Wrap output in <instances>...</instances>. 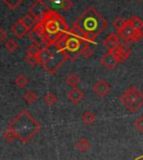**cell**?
<instances>
[{
    "label": "cell",
    "instance_id": "obj_1",
    "mask_svg": "<svg viewBox=\"0 0 143 160\" xmlns=\"http://www.w3.org/2000/svg\"><path fill=\"white\" fill-rule=\"evenodd\" d=\"M7 128L12 131L21 143L26 144L39 132L42 126L27 110H21Z\"/></svg>",
    "mask_w": 143,
    "mask_h": 160
},
{
    "label": "cell",
    "instance_id": "obj_2",
    "mask_svg": "<svg viewBox=\"0 0 143 160\" xmlns=\"http://www.w3.org/2000/svg\"><path fill=\"white\" fill-rule=\"evenodd\" d=\"M83 29L93 38L97 37L109 27V22L95 8L88 7L76 20Z\"/></svg>",
    "mask_w": 143,
    "mask_h": 160
},
{
    "label": "cell",
    "instance_id": "obj_3",
    "mask_svg": "<svg viewBox=\"0 0 143 160\" xmlns=\"http://www.w3.org/2000/svg\"><path fill=\"white\" fill-rule=\"evenodd\" d=\"M45 30L53 39L55 36L59 34H67L69 30V27L65 19L59 15L56 10H52L46 15V17L42 20Z\"/></svg>",
    "mask_w": 143,
    "mask_h": 160
},
{
    "label": "cell",
    "instance_id": "obj_4",
    "mask_svg": "<svg viewBox=\"0 0 143 160\" xmlns=\"http://www.w3.org/2000/svg\"><path fill=\"white\" fill-rule=\"evenodd\" d=\"M120 101L131 113H135L143 107V93L132 85L123 92Z\"/></svg>",
    "mask_w": 143,
    "mask_h": 160
},
{
    "label": "cell",
    "instance_id": "obj_5",
    "mask_svg": "<svg viewBox=\"0 0 143 160\" xmlns=\"http://www.w3.org/2000/svg\"><path fill=\"white\" fill-rule=\"evenodd\" d=\"M28 38L32 42V44H36V45L39 46H45L46 44H48L52 40V37L46 32L45 27L42 22H38L37 24L32 27V29L28 32Z\"/></svg>",
    "mask_w": 143,
    "mask_h": 160
},
{
    "label": "cell",
    "instance_id": "obj_6",
    "mask_svg": "<svg viewBox=\"0 0 143 160\" xmlns=\"http://www.w3.org/2000/svg\"><path fill=\"white\" fill-rule=\"evenodd\" d=\"M68 59H71V58H69V55L67 52L57 51L54 54V56L52 57L46 64L42 65V68H45L46 72L49 73V74H55L56 71H57L65 62L68 61Z\"/></svg>",
    "mask_w": 143,
    "mask_h": 160
},
{
    "label": "cell",
    "instance_id": "obj_7",
    "mask_svg": "<svg viewBox=\"0 0 143 160\" xmlns=\"http://www.w3.org/2000/svg\"><path fill=\"white\" fill-rule=\"evenodd\" d=\"M84 43L83 40H81L80 38H77L76 36H73L72 34L66 35V39H65V49L64 51L67 52L69 55V58L72 61L77 58V56H80L81 54V45Z\"/></svg>",
    "mask_w": 143,
    "mask_h": 160
},
{
    "label": "cell",
    "instance_id": "obj_8",
    "mask_svg": "<svg viewBox=\"0 0 143 160\" xmlns=\"http://www.w3.org/2000/svg\"><path fill=\"white\" fill-rule=\"evenodd\" d=\"M49 11H51L49 7H48L42 0H36V1L30 6L28 13H30L38 22H42Z\"/></svg>",
    "mask_w": 143,
    "mask_h": 160
},
{
    "label": "cell",
    "instance_id": "obj_9",
    "mask_svg": "<svg viewBox=\"0 0 143 160\" xmlns=\"http://www.w3.org/2000/svg\"><path fill=\"white\" fill-rule=\"evenodd\" d=\"M68 32L73 35V36H76L77 38H80V39L83 40L84 43H87V44L95 43V38H93L92 36H90V35L81 27V25L77 22H74L73 24H72V26L69 27Z\"/></svg>",
    "mask_w": 143,
    "mask_h": 160
},
{
    "label": "cell",
    "instance_id": "obj_10",
    "mask_svg": "<svg viewBox=\"0 0 143 160\" xmlns=\"http://www.w3.org/2000/svg\"><path fill=\"white\" fill-rule=\"evenodd\" d=\"M111 52L114 54V56H115V58L117 59L119 63H123V62L127 61L131 56V49H130V47L127 46L126 43L120 44L115 49H113V51H111Z\"/></svg>",
    "mask_w": 143,
    "mask_h": 160
},
{
    "label": "cell",
    "instance_id": "obj_11",
    "mask_svg": "<svg viewBox=\"0 0 143 160\" xmlns=\"http://www.w3.org/2000/svg\"><path fill=\"white\" fill-rule=\"evenodd\" d=\"M93 92L98 96V98H105L107 94L111 92V85L106 82L105 80L101 78L93 85Z\"/></svg>",
    "mask_w": 143,
    "mask_h": 160
},
{
    "label": "cell",
    "instance_id": "obj_12",
    "mask_svg": "<svg viewBox=\"0 0 143 160\" xmlns=\"http://www.w3.org/2000/svg\"><path fill=\"white\" fill-rule=\"evenodd\" d=\"M135 30L136 29L133 27V25L130 22V20H127L126 24H125V26L123 27L121 30L117 32V35H119V37L121 38L124 43L129 44V43H131V39H132V36L135 32Z\"/></svg>",
    "mask_w": 143,
    "mask_h": 160
},
{
    "label": "cell",
    "instance_id": "obj_13",
    "mask_svg": "<svg viewBox=\"0 0 143 160\" xmlns=\"http://www.w3.org/2000/svg\"><path fill=\"white\" fill-rule=\"evenodd\" d=\"M10 30L17 38H24L26 35H28L30 29L24 24V22H22L21 19H19V20H17V22L11 26Z\"/></svg>",
    "mask_w": 143,
    "mask_h": 160
},
{
    "label": "cell",
    "instance_id": "obj_14",
    "mask_svg": "<svg viewBox=\"0 0 143 160\" xmlns=\"http://www.w3.org/2000/svg\"><path fill=\"white\" fill-rule=\"evenodd\" d=\"M101 63H102V65H103V66L105 67V68L110 69V71L114 69V68H115V66H116V65L119 64L117 59L115 58L114 54L112 53L111 51H107V53L104 54L103 56H102Z\"/></svg>",
    "mask_w": 143,
    "mask_h": 160
},
{
    "label": "cell",
    "instance_id": "obj_15",
    "mask_svg": "<svg viewBox=\"0 0 143 160\" xmlns=\"http://www.w3.org/2000/svg\"><path fill=\"white\" fill-rule=\"evenodd\" d=\"M121 43H120V39H119V35L114 34V32L109 34L103 40V45L107 51H113Z\"/></svg>",
    "mask_w": 143,
    "mask_h": 160
},
{
    "label": "cell",
    "instance_id": "obj_16",
    "mask_svg": "<svg viewBox=\"0 0 143 160\" xmlns=\"http://www.w3.org/2000/svg\"><path fill=\"white\" fill-rule=\"evenodd\" d=\"M67 99L69 100V102L77 105V104H80L83 101V99H84V92L77 88H71V90L67 93Z\"/></svg>",
    "mask_w": 143,
    "mask_h": 160
},
{
    "label": "cell",
    "instance_id": "obj_17",
    "mask_svg": "<svg viewBox=\"0 0 143 160\" xmlns=\"http://www.w3.org/2000/svg\"><path fill=\"white\" fill-rule=\"evenodd\" d=\"M82 121L86 126H93L96 121V115L92 111H85L82 114Z\"/></svg>",
    "mask_w": 143,
    "mask_h": 160
},
{
    "label": "cell",
    "instance_id": "obj_18",
    "mask_svg": "<svg viewBox=\"0 0 143 160\" xmlns=\"http://www.w3.org/2000/svg\"><path fill=\"white\" fill-rule=\"evenodd\" d=\"M65 82H66L67 85L71 86V88H76V86L80 84L81 78L76 74V73H71V74H68L66 76Z\"/></svg>",
    "mask_w": 143,
    "mask_h": 160
},
{
    "label": "cell",
    "instance_id": "obj_19",
    "mask_svg": "<svg viewBox=\"0 0 143 160\" xmlns=\"http://www.w3.org/2000/svg\"><path fill=\"white\" fill-rule=\"evenodd\" d=\"M38 99V94L36 93L35 91H32V90H28L27 92H25L24 94V100L26 103L28 104H32L35 103V102L37 101Z\"/></svg>",
    "mask_w": 143,
    "mask_h": 160
},
{
    "label": "cell",
    "instance_id": "obj_20",
    "mask_svg": "<svg viewBox=\"0 0 143 160\" xmlns=\"http://www.w3.org/2000/svg\"><path fill=\"white\" fill-rule=\"evenodd\" d=\"M76 148L80 151H82V152H86L88 149L91 148V142L88 141L87 139L86 138H81L78 141H77V143H76Z\"/></svg>",
    "mask_w": 143,
    "mask_h": 160
},
{
    "label": "cell",
    "instance_id": "obj_21",
    "mask_svg": "<svg viewBox=\"0 0 143 160\" xmlns=\"http://www.w3.org/2000/svg\"><path fill=\"white\" fill-rule=\"evenodd\" d=\"M5 47L6 49L8 52H10V53H15V52L18 49V43H17L15 39H11V38H8V39L6 40L5 43Z\"/></svg>",
    "mask_w": 143,
    "mask_h": 160
},
{
    "label": "cell",
    "instance_id": "obj_22",
    "mask_svg": "<svg viewBox=\"0 0 143 160\" xmlns=\"http://www.w3.org/2000/svg\"><path fill=\"white\" fill-rule=\"evenodd\" d=\"M129 20H130V22L133 25V27H134L135 29L140 30V32H143V20L140 18V17L132 16Z\"/></svg>",
    "mask_w": 143,
    "mask_h": 160
},
{
    "label": "cell",
    "instance_id": "obj_23",
    "mask_svg": "<svg viewBox=\"0 0 143 160\" xmlns=\"http://www.w3.org/2000/svg\"><path fill=\"white\" fill-rule=\"evenodd\" d=\"M21 20L24 22V24L26 25V26L28 27L29 29H32V27L37 24V20H36V19H35L34 17L30 15V13H27V15H25V16L21 18Z\"/></svg>",
    "mask_w": 143,
    "mask_h": 160
},
{
    "label": "cell",
    "instance_id": "obj_24",
    "mask_svg": "<svg viewBox=\"0 0 143 160\" xmlns=\"http://www.w3.org/2000/svg\"><path fill=\"white\" fill-rule=\"evenodd\" d=\"M80 54L82 56L86 57V58H90V57H92L93 55H94V51H93V48L90 46V44L85 43V45L83 46L82 49H81Z\"/></svg>",
    "mask_w": 143,
    "mask_h": 160
},
{
    "label": "cell",
    "instance_id": "obj_25",
    "mask_svg": "<svg viewBox=\"0 0 143 160\" xmlns=\"http://www.w3.org/2000/svg\"><path fill=\"white\" fill-rule=\"evenodd\" d=\"M25 61L27 64H29L30 66H36V65L40 64L39 63V57L38 55H32V54H26L25 56Z\"/></svg>",
    "mask_w": 143,
    "mask_h": 160
},
{
    "label": "cell",
    "instance_id": "obj_26",
    "mask_svg": "<svg viewBox=\"0 0 143 160\" xmlns=\"http://www.w3.org/2000/svg\"><path fill=\"white\" fill-rule=\"evenodd\" d=\"M15 83H16V85L20 88H24L27 86L28 84V78L25 76L24 74H19L16 78H15Z\"/></svg>",
    "mask_w": 143,
    "mask_h": 160
},
{
    "label": "cell",
    "instance_id": "obj_27",
    "mask_svg": "<svg viewBox=\"0 0 143 160\" xmlns=\"http://www.w3.org/2000/svg\"><path fill=\"white\" fill-rule=\"evenodd\" d=\"M57 101H58V99H57V95H56L55 93H48L47 95L44 98V102H45L47 105H51V107H53V105H55L56 103H57Z\"/></svg>",
    "mask_w": 143,
    "mask_h": 160
},
{
    "label": "cell",
    "instance_id": "obj_28",
    "mask_svg": "<svg viewBox=\"0 0 143 160\" xmlns=\"http://www.w3.org/2000/svg\"><path fill=\"white\" fill-rule=\"evenodd\" d=\"M126 22L127 20H125V19L122 18V17H116V18L113 20V27L116 29V32H119V30H121L123 27L125 26Z\"/></svg>",
    "mask_w": 143,
    "mask_h": 160
},
{
    "label": "cell",
    "instance_id": "obj_29",
    "mask_svg": "<svg viewBox=\"0 0 143 160\" xmlns=\"http://www.w3.org/2000/svg\"><path fill=\"white\" fill-rule=\"evenodd\" d=\"M24 0H3V2L6 3V6L8 7L10 10H15L16 8H18L19 6L22 3Z\"/></svg>",
    "mask_w": 143,
    "mask_h": 160
},
{
    "label": "cell",
    "instance_id": "obj_30",
    "mask_svg": "<svg viewBox=\"0 0 143 160\" xmlns=\"http://www.w3.org/2000/svg\"><path fill=\"white\" fill-rule=\"evenodd\" d=\"M3 139H5L6 141L8 142V143H10V142H12L13 140H16V136H15V133H13L12 131L10 130V129H6V131L3 132Z\"/></svg>",
    "mask_w": 143,
    "mask_h": 160
},
{
    "label": "cell",
    "instance_id": "obj_31",
    "mask_svg": "<svg viewBox=\"0 0 143 160\" xmlns=\"http://www.w3.org/2000/svg\"><path fill=\"white\" fill-rule=\"evenodd\" d=\"M42 49V46L39 45H36V44H32L30 45L29 47H27L26 49V54H32V55H38Z\"/></svg>",
    "mask_w": 143,
    "mask_h": 160
},
{
    "label": "cell",
    "instance_id": "obj_32",
    "mask_svg": "<svg viewBox=\"0 0 143 160\" xmlns=\"http://www.w3.org/2000/svg\"><path fill=\"white\" fill-rule=\"evenodd\" d=\"M133 126H134V129L138 131L139 133H143V117H140L139 119L134 121L133 123Z\"/></svg>",
    "mask_w": 143,
    "mask_h": 160
},
{
    "label": "cell",
    "instance_id": "obj_33",
    "mask_svg": "<svg viewBox=\"0 0 143 160\" xmlns=\"http://www.w3.org/2000/svg\"><path fill=\"white\" fill-rule=\"evenodd\" d=\"M61 7L63 10L68 11L69 9H72V7H73V2H72V0H62Z\"/></svg>",
    "mask_w": 143,
    "mask_h": 160
},
{
    "label": "cell",
    "instance_id": "obj_34",
    "mask_svg": "<svg viewBox=\"0 0 143 160\" xmlns=\"http://www.w3.org/2000/svg\"><path fill=\"white\" fill-rule=\"evenodd\" d=\"M143 38V32H140V30H135V32L133 34L132 39H131V43H138Z\"/></svg>",
    "mask_w": 143,
    "mask_h": 160
},
{
    "label": "cell",
    "instance_id": "obj_35",
    "mask_svg": "<svg viewBox=\"0 0 143 160\" xmlns=\"http://www.w3.org/2000/svg\"><path fill=\"white\" fill-rule=\"evenodd\" d=\"M7 39H8V38H7V34H6L5 29L1 28V29H0V40H1L2 43H5Z\"/></svg>",
    "mask_w": 143,
    "mask_h": 160
},
{
    "label": "cell",
    "instance_id": "obj_36",
    "mask_svg": "<svg viewBox=\"0 0 143 160\" xmlns=\"http://www.w3.org/2000/svg\"><path fill=\"white\" fill-rule=\"evenodd\" d=\"M136 1H139V2H141V1H143V0H136Z\"/></svg>",
    "mask_w": 143,
    "mask_h": 160
},
{
    "label": "cell",
    "instance_id": "obj_37",
    "mask_svg": "<svg viewBox=\"0 0 143 160\" xmlns=\"http://www.w3.org/2000/svg\"><path fill=\"white\" fill-rule=\"evenodd\" d=\"M47 1H51V2H52V1H55V0H47Z\"/></svg>",
    "mask_w": 143,
    "mask_h": 160
}]
</instances>
